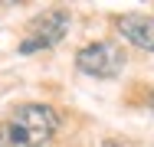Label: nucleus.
Wrapping results in <instances>:
<instances>
[{"label":"nucleus","mask_w":154,"mask_h":147,"mask_svg":"<svg viewBox=\"0 0 154 147\" xmlns=\"http://www.w3.org/2000/svg\"><path fill=\"white\" fill-rule=\"evenodd\" d=\"M115 29L125 39L144 52H154V16H141V13H125L115 20Z\"/></svg>","instance_id":"obj_4"},{"label":"nucleus","mask_w":154,"mask_h":147,"mask_svg":"<svg viewBox=\"0 0 154 147\" xmlns=\"http://www.w3.org/2000/svg\"><path fill=\"white\" fill-rule=\"evenodd\" d=\"M102 147H122V144H112V141H108V144H102Z\"/></svg>","instance_id":"obj_5"},{"label":"nucleus","mask_w":154,"mask_h":147,"mask_svg":"<svg viewBox=\"0 0 154 147\" xmlns=\"http://www.w3.org/2000/svg\"><path fill=\"white\" fill-rule=\"evenodd\" d=\"M75 69L82 75H92V79H115L125 69V52L122 46L98 39V43H89L75 52Z\"/></svg>","instance_id":"obj_2"},{"label":"nucleus","mask_w":154,"mask_h":147,"mask_svg":"<svg viewBox=\"0 0 154 147\" xmlns=\"http://www.w3.org/2000/svg\"><path fill=\"white\" fill-rule=\"evenodd\" d=\"M59 131V111L49 105H20L0 121V147H46Z\"/></svg>","instance_id":"obj_1"},{"label":"nucleus","mask_w":154,"mask_h":147,"mask_svg":"<svg viewBox=\"0 0 154 147\" xmlns=\"http://www.w3.org/2000/svg\"><path fill=\"white\" fill-rule=\"evenodd\" d=\"M66 33H69V13L66 10H49V13L36 16L33 33L20 43V52L30 56V52H39V49H53Z\"/></svg>","instance_id":"obj_3"},{"label":"nucleus","mask_w":154,"mask_h":147,"mask_svg":"<svg viewBox=\"0 0 154 147\" xmlns=\"http://www.w3.org/2000/svg\"><path fill=\"white\" fill-rule=\"evenodd\" d=\"M151 108H154V98H151Z\"/></svg>","instance_id":"obj_6"}]
</instances>
